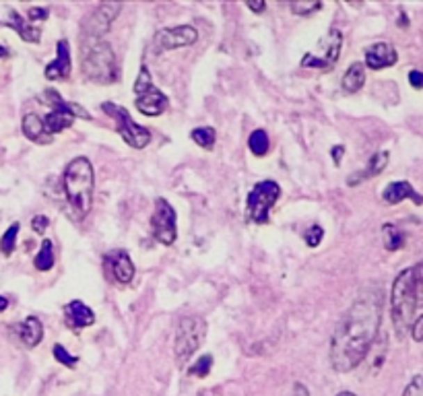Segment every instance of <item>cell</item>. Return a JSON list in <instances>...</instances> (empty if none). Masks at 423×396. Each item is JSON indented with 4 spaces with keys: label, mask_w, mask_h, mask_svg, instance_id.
<instances>
[{
    "label": "cell",
    "mask_w": 423,
    "mask_h": 396,
    "mask_svg": "<svg viewBox=\"0 0 423 396\" xmlns=\"http://www.w3.org/2000/svg\"><path fill=\"white\" fill-rule=\"evenodd\" d=\"M382 320V293L369 287L358 295L339 320L330 340V365L339 374L356 370L376 342Z\"/></svg>",
    "instance_id": "6da1fadb"
},
{
    "label": "cell",
    "mask_w": 423,
    "mask_h": 396,
    "mask_svg": "<svg viewBox=\"0 0 423 396\" xmlns=\"http://www.w3.org/2000/svg\"><path fill=\"white\" fill-rule=\"evenodd\" d=\"M62 188L77 217L85 219L91 213L93 190H95V171L87 157H77L66 166Z\"/></svg>",
    "instance_id": "7a4b0ae2"
},
{
    "label": "cell",
    "mask_w": 423,
    "mask_h": 396,
    "mask_svg": "<svg viewBox=\"0 0 423 396\" xmlns=\"http://www.w3.org/2000/svg\"><path fill=\"white\" fill-rule=\"evenodd\" d=\"M81 68L87 81L95 85H112L118 81V62L112 46L104 40H83Z\"/></svg>",
    "instance_id": "3957f363"
},
{
    "label": "cell",
    "mask_w": 423,
    "mask_h": 396,
    "mask_svg": "<svg viewBox=\"0 0 423 396\" xmlns=\"http://www.w3.org/2000/svg\"><path fill=\"white\" fill-rule=\"evenodd\" d=\"M417 299L413 289V267L405 269L397 275L390 293V312H392V324L397 331V337L403 340L411 331V324L415 320Z\"/></svg>",
    "instance_id": "277c9868"
},
{
    "label": "cell",
    "mask_w": 423,
    "mask_h": 396,
    "mask_svg": "<svg viewBox=\"0 0 423 396\" xmlns=\"http://www.w3.org/2000/svg\"><path fill=\"white\" fill-rule=\"evenodd\" d=\"M205 331H207L205 320L196 318V316H186L178 322L176 340H174V355H176V363L180 367H184L190 361L194 351H198V347L202 344Z\"/></svg>",
    "instance_id": "5b68a950"
},
{
    "label": "cell",
    "mask_w": 423,
    "mask_h": 396,
    "mask_svg": "<svg viewBox=\"0 0 423 396\" xmlns=\"http://www.w3.org/2000/svg\"><path fill=\"white\" fill-rule=\"evenodd\" d=\"M281 196V188L277 182L273 180H264V182H258L250 194H248V200H246V213L248 217L258 223V225H264L269 221V211L277 205Z\"/></svg>",
    "instance_id": "8992f818"
},
{
    "label": "cell",
    "mask_w": 423,
    "mask_h": 396,
    "mask_svg": "<svg viewBox=\"0 0 423 396\" xmlns=\"http://www.w3.org/2000/svg\"><path fill=\"white\" fill-rule=\"evenodd\" d=\"M102 110L108 113V116L114 118V122H116V132H120V136L124 138V143H126L128 147H132V149H145V147L151 143V132H149V128L136 124V122L130 118V113H128L126 108L108 102V104L102 106Z\"/></svg>",
    "instance_id": "52a82bcc"
},
{
    "label": "cell",
    "mask_w": 423,
    "mask_h": 396,
    "mask_svg": "<svg viewBox=\"0 0 423 396\" xmlns=\"http://www.w3.org/2000/svg\"><path fill=\"white\" fill-rule=\"evenodd\" d=\"M341 48H343V33L339 29H330L318 42L316 50L302 58V66L318 68V70H330L341 56Z\"/></svg>",
    "instance_id": "ba28073f"
},
{
    "label": "cell",
    "mask_w": 423,
    "mask_h": 396,
    "mask_svg": "<svg viewBox=\"0 0 423 396\" xmlns=\"http://www.w3.org/2000/svg\"><path fill=\"white\" fill-rule=\"evenodd\" d=\"M151 229H153V235H155V239L159 244L172 246L176 241V235H178L176 211L166 198L155 200V211H153V217H151Z\"/></svg>",
    "instance_id": "9c48e42d"
},
{
    "label": "cell",
    "mask_w": 423,
    "mask_h": 396,
    "mask_svg": "<svg viewBox=\"0 0 423 396\" xmlns=\"http://www.w3.org/2000/svg\"><path fill=\"white\" fill-rule=\"evenodd\" d=\"M120 10V2H104V4H99V6L83 21V25H81L83 35L89 38V40H102V38L110 31V27H112V23H114V19L118 17Z\"/></svg>",
    "instance_id": "30bf717a"
},
{
    "label": "cell",
    "mask_w": 423,
    "mask_h": 396,
    "mask_svg": "<svg viewBox=\"0 0 423 396\" xmlns=\"http://www.w3.org/2000/svg\"><path fill=\"white\" fill-rule=\"evenodd\" d=\"M198 40V31L190 25H178L170 29H161L155 35V48L157 52H170L176 48H186L192 46Z\"/></svg>",
    "instance_id": "8fae6325"
},
{
    "label": "cell",
    "mask_w": 423,
    "mask_h": 396,
    "mask_svg": "<svg viewBox=\"0 0 423 396\" xmlns=\"http://www.w3.org/2000/svg\"><path fill=\"white\" fill-rule=\"evenodd\" d=\"M136 110L145 116H161L168 110V97L166 93H161L155 85H151L147 91H143L141 95H136Z\"/></svg>",
    "instance_id": "7c38bea8"
},
{
    "label": "cell",
    "mask_w": 423,
    "mask_h": 396,
    "mask_svg": "<svg viewBox=\"0 0 423 396\" xmlns=\"http://www.w3.org/2000/svg\"><path fill=\"white\" fill-rule=\"evenodd\" d=\"M106 262H108L110 273H112V277H114L116 283L128 285L134 279V262H132V258L128 256V252L114 250L112 254H108Z\"/></svg>",
    "instance_id": "4fadbf2b"
},
{
    "label": "cell",
    "mask_w": 423,
    "mask_h": 396,
    "mask_svg": "<svg viewBox=\"0 0 423 396\" xmlns=\"http://www.w3.org/2000/svg\"><path fill=\"white\" fill-rule=\"evenodd\" d=\"M64 322L68 328L72 331H81L85 326H91L95 322V314L89 306H85L83 301L74 299L70 303L64 306Z\"/></svg>",
    "instance_id": "5bb4252c"
},
{
    "label": "cell",
    "mask_w": 423,
    "mask_h": 396,
    "mask_svg": "<svg viewBox=\"0 0 423 396\" xmlns=\"http://www.w3.org/2000/svg\"><path fill=\"white\" fill-rule=\"evenodd\" d=\"M399 60L397 50L386 44V42H380V44H374L365 50V66L374 68V70H382V68H388V66H394Z\"/></svg>",
    "instance_id": "9a60e30c"
},
{
    "label": "cell",
    "mask_w": 423,
    "mask_h": 396,
    "mask_svg": "<svg viewBox=\"0 0 423 396\" xmlns=\"http://www.w3.org/2000/svg\"><path fill=\"white\" fill-rule=\"evenodd\" d=\"M68 74H70V46L66 40H61L56 44V58L46 66V79L58 81L66 79Z\"/></svg>",
    "instance_id": "2e32d148"
},
{
    "label": "cell",
    "mask_w": 423,
    "mask_h": 396,
    "mask_svg": "<svg viewBox=\"0 0 423 396\" xmlns=\"http://www.w3.org/2000/svg\"><path fill=\"white\" fill-rule=\"evenodd\" d=\"M382 198H384L386 205H399V203H403L405 198H411L415 205H423L422 194L415 192L413 186H411L409 182H405V180L388 184V186L384 188V192H382Z\"/></svg>",
    "instance_id": "e0dca14e"
},
{
    "label": "cell",
    "mask_w": 423,
    "mask_h": 396,
    "mask_svg": "<svg viewBox=\"0 0 423 396\" xmlns=\"http://www.w3.org/2000/svg\"><path fill=\"white\" fill-rule=\"evenodd\" d=\"M15 331H17V335H19L21 342H23L25 347H29V349L38 347L40 340H42V337H44V326H42V322H40L35 316L25 318L21 324L15 326Z\"/></svg>",
    "instance_id": "ac0fdd59"
},
{
    "label": "cell",
    "mask_w": 423,
    "mask_h": 396,
    "mask_svg": "<svg viewBox=\"0 0 423 396\" xmlns=\"http://www.w3.org/2000/svg\"><path fill=\"white\" fill-rule=\"evenodd\" d=\"M388 157H390L388 151H380V153L372 155V159L367 161V168L363 171L353 173V175H349L347 184H349V186H358V184H362L363 180H369V177L380 175L382 171L386 170V166H388Z\"/></svg>",
    "instance_id": "d6986e66"
},
{
    "label": "cell",
    "mask_w": 423,
    "mask_h": 396,
    "mask_svg": "<svg viewBox=\"0 0 423 396\" xmlns=\"http://www.w3.org/2000/svg\"><path fill=\"white\" fill-rule=\"evenodd\" d=\"M23 132H25V136H27L29 141H33V143H40V145L52 143V136L46 132L44 122H42V118H40L38 113H27V116L23 118Z\"/></svg>",
    "instance_id": "ffe728a7"
},
{
    "label": "cell",
    "mask_w": 423,
    "mask_h": 396,
    "mask_svg": "<svg viewBox=\"0 0 423 396\" xmlns=\"http://www.w3.org/2000/svg\"><path fill=\"white\" fill-rule=\"evenodd\" d=\"M74 118H77V116L72 112H66V110H52V112L46 113V116L42 118V122H44L46 132H48L50 136H54V134H58L62 130L70 128L72 122H74Z\"/></svg>",
    "instance_id": "44dd1931"
},
{
    "label": "cell",
    "mask_w": 423,
    "mask_h": 396,
    "mask_svg": "<svg viewBox=\"0 0 423 396\" xmlns=\"http://www.w3.org/2000/svg\"><path fill=\"white\" fill-rule=\"evenodd\" d=\"M8 27H13L19 35H21V40H25V42H29V44H38L40 42V29L38 27H33L31 25V21H27V19H23L17 10H13L10 13V21H8Z\"/></svg>",
    "instance_id": "7402d4cb"
},
{
    "label": "cell",
    "mask_w": 423,
    "mask_h": 396,
    "mask_svg": "<svg viewBox=\"0 0 423 396\" xmlns=\"http://www.w3.org/2000/svg\"><path fill=\"white\" fill-rule=\"evenodd\" d=\"M365 83V66L362 62H353L347 72L343 74V81H341V87L345 93H358Z\"/></svg>",
    "instance_id": "603a6c76"
},
{
    "label": "cell",
    "mask_w": 423,
    "mask_h": 396,
    "mask_svg": "<svg viewBox=\"0 0 423 396\" xmlns=\"http://www.w3.org/2000/svg\"><path fill=\"white\" fill-rule=\"evenodd\" d=\"M46 102L52 106V110H66V112H72L77 118H83V120H91V116L85 112L81 106H77V104H68V102H64L61 97V93L58 91H54V89H48L46 91Z\"/></svg>",
    "instance_id": "cb8c5ba5"
},
{
    "label": "cell",
    "mask_w": 423,
    "mask_h": 396,
    "mask_svg": "<svg viewBox=\"0 0 423 396\" xmlns=\"http://www.w3.org/2000/svg\"><path fill=\"white\" fill-rule=\"evenodd\" d=\"M382 235H384V246L390 252H397L405 246V233L392 223H386L382 227Z\"/></svg>",
    "instance_id": "d4e9b609"
},
{
    "label": "cell",
    "mask_w": 423,
    "mask_h": 396,
    "mask_svg": "<svg viewBox=\"0 0 423 396\" xmlns=\"http://www.w3.org/2000/svg\"><path fill=\"white\" fill-rule=\"evenodd\" d=\"M33 264L38 271H50L54 267V244L50 239L42 241V248H40L38 256L33 258Z\"/></svg>",
    "instance_id": "484cf974"
},
{
    "label": "cell",
    "mask_w": 423,
    "mask_h": 396,
    "mask_svg": "<svg viewBox=\"0 0 423 396\" xmlns=\"http://www.w3.org/2000/svg\"><path fill=\"white\" fill-rule=\"evenodd\" d=\"M248 147L250 151L256 155V157H264L269 153V147H271V141H269V134L264 130H254L248 138Z\"/></svg>",
    "instance_id": "4316f807"
},
{
    "label": "cell",
    "mask_w": 423,
    "mask_h": 396,
    "mask_svg": "<svg viewBox=\"0 0 423 396\" xmlns=\"http://www.w3.org/2000/svg\"><path fill=\"white\" fill-rule=\"evenodd\" d=\"M192 141L198 145V147H202V149H213V145H215V128H211V126H200V128H194L192 130Z\"/></svg>",
    "instance_id": "83f0119b"
},
{
    "label": "cell",
    "mask_w": 423,
    "mask_h": 396,
    "mask_svg": "<svg viewBox=\"0 0 423 396\" xmlns=\"http://www.w3.org/2000/svg\"><path fill=\"white\" fill-rule=\"evenodd\" d=\"M17 235H19V223H13V225L4 231V235H2V239H0V252H2L4 256H10V254H13V250H15V246H17Z\"/></svg>",
    "instance_id": "f1b7e54d"
},
{
    "label": "cell",
    "mask_w": 423,
    "mask_h": 396,
    "mask_svg": "<svg viewBox=\"0 0 423 396\" xmlns=\"http://www.w3.org/2000/svg\"><path fill=\"white\" fill-rule=\"evenodd\" d=\"M213 367V357L211 355H202L196 359V363L190 367V376H196V378H207L209 372Z\"/></svg>",
    "instance_id": "f546056e"
},
{
    "label": "cell",
    "mask_w": 423,
    "mask_h": 396,
    "mask_svg": "<svg viewBox=\"0 0 423 396\" xmlns=\"http://www.w3.org/2000/svg\"><path fill=\"white\" fill-rule=\"evenodd\" d=\"M413 289H415L417 308H423V260L413 267Z\"/></svg>",
    "instance_id": "4dcf8cb0"
},
{
    "label": "cell",
    "mask_w": 423,
    "mask_h": 396,
    "mask_svg": "<svg viewBox=\"0 0 423 396\" xmlns=\"http://www.w3.org/2000/svg\"><path fill=\"white\" fill-rule=\"evenodd\" d=\"M151 85H153V83H151V74H149L147 66L143 64V66H141V70H138V77H136V81H134V93H136V95H141V93H143V91H147Z\"/></svg>",
    "instance_id": "1f68e13d"
},
{
    "label": "cell",
    "mask_w": 423,
    "mask_h": 396,
    "mask_svg": "<svg viewBox=\"0 0 423 396\" xmlns=\"http://www.w3.org/2000/svg\"><path fill=\"white\" fill-rule=\"evenodd\" d=\"M54 357H56V361H61L62 365H66V367H70V370H72V367L77 365V361H79V359H77L74 355H70L62 344H54Z\"/></svg>",
    "instance_id": "d6a6232c"
},
{
    "label": "cell",
    "mask_w": 423,
    "mask_h": 396,
    "mask_svg": "<svg viewBox=\"0 0 423 396\" xmlns=\"http://www.w3.org/2000/svg\"><path fill=\"white\" fill-rule=\"evenodd\" d=\"M322 237H324V231H322V227L320 225L310 227V229L305 231V235H303V239H305V244H308L310 248H318L320 241H322Z\"/></svg>",
    "instance_id": "836d02e7"
},
{
    "label": "cell",
    "mask_w": 423,
    "mask_h": 396,
    "mask_svg": "<svg viewBox=\"0 0 423 396\" xmlns=\"http://www.w3.org/2000/svg\"><path fill=\"white\" fill-rule=\"evenodd\" d=\"M320 8V2H294L292 4V10L296 13V15H300V17H308V15H312L314 10H318Z\"/></svg>",
    "instance_id": "e575fe53"
},
{
    "label": "cell",
    "mask_w": 423,
    "mask_h": 396,
    "mask_svg": "<svg viewBox=\"0 0 423 396\" xmlns=\"http://www.w3.org/2000/svg\"><path fill=\"white\" fill-rule=\"evenodd\" d=\"M403 396H423V378L422 376H415V378L409 382V386L405 388Z\"/></svg>",
    "instance_id": "d590c367"
},
{
    "label": "cell",
    "mask_w": 423,
    "mask_h": 396,
    "mask_svg": "<svg viewBox=\"0 0 423 396\" xmlns=\"http://www.w3.org/2000/svg\"><path fill=\"white\" fill-rule=\"evenodd\" d=\"M48 225H50V219H48L46 215H35V217L31 219V229H33L38 235H44Z\"/></svg>",
    "instance_id": "8d00e7d4"
},
{
    "label": "cell",
    "mask_w": 423,
    "mask_h": 396,
    "mask_svg": "<svg viewBox=\"0 0 423 396\" xmlns=\"http://www.w3.org/2000/svg\"><path fill=\"white\" fill-rule=\"evenodd\" d=\"M411 337L417 342H423V316H420L417 320H413L411 324Z\"/></svg>",
    "instance_id": "74e56055"
},
{
    "label": "cell",
    "mask_w": 423,
    "mask_h": 396,
    "mask_svg": "<svg viewBox=\"0 0 423 396\" xmlns=\"http://www.w3.org/2000/svg\"><path fill=\"white\" fill-rule=\"evenodd\" d=\"M44 19H48V8H42V6L29 8V21H44Z\"/></svg>",
    "instance_id": "f35d334b"
},
{
    "label": "cell",
    "mask_w": 423,
    "mask_h": 396,
    "mask_svg": "<svg viewBox=\"0 0 423 396\" xmlns=\"http://www.w3.org/2000/svg\"><path fill=\"white\" fill-rule=\"evenodd\" d=\"M409 83L415 89H423V72L422 70H411L409 72Z\"/></svg>",
    "instance_id": "ab89813d"
},
{
    "label": "cell",
    "mask_w": 423,
    "mask_h": 396,
    "mask_svg": "<svg viewBox=\"0 0 423 396\" xmlns=\"http://www.w3.org/2000/svg\"><path fill=\"white\" fill-rule=\"evenodd\" d=\"M345 155V147L343 145H335L333 147V159H335V164L339 166L341 164V157Z\"/></svg>",
    "instance_id": "60d3db41"
},
{
    "label": "cell",
    "mask_w": 423,
    "mask_h": 396,
    "mask_svg": "<svg viewBox=\"0 0 423 396\" xmlns=\"http://www.w3.org/2000/svg\"><path fill=\"white\" fill-rule=\"evenodd\" d=\"M246 6H248L250 10H254V13H262V10L266 8V4H264L262 0H260V2H252V0H248Z\"/></svg>",
    "instance_id": "b9f144b4"
},
{
    "label": "cell",
    "mask_w": 423,
    "mask_h": 396,
    "mask_svg": "<svg viewBox=\"0 0 423 396\" xmlns=\"http://www.w3.org/2000/svg\"><path fill=\"white\" fill-rule=\"evenodd\" d=\"M292 396H310V393L305 390V386H303V384H296V386H294V393H292Z\"/></svg>",
    "instance_id": "7bdbcfd3"
},
{
    "label": "cell",
    "mask_w": 423,
    "mask_h": 396,
    "mask_svg": "<svg viewBox=\"0 0 423 396\" xmlns=\"http://www.w3.org/2000/svg\"><path fill=\"white\" fill-rule=\"evenodd\" d=\"M6 308H8V299H6V297H2V295H0V312H4V310H6Z\"/></svg>",
    "instance_id": "ee69618b"
},
{
    "label": "cell",
    "mask_w": 423,
    "mask_h": 396,
    "mask_svg": "<svg viewBox=\"0 0 423 396\" xmlns=\"http://www.w3.org/2000/svg\"><path fill=\"white\" fill-rule=\"evenodd\" d=\"M4 56H8V50H6L4 46H0V58H4Z\"/></svg>",
    "instance_id": "f6af8a7d"
},
{
    "label": "cell",
    "mask_w": 423,
    "mask_h": 396,
    "mask_svg": "<svg viewBox=\"0 0 423 396\" xmlns=\"http://www.w3.org/2000/svg\"><path fill=\"white\" fill-rule=\"evenodd\" d=\"M337 396H358V395H353V393H349V390H345V393H339Z\"/></svg>",
    "instance_id": "bcb514c9"
}]
</instances>
